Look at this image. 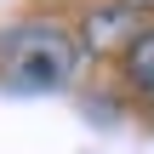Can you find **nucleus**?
<instances>
[{
    "instance_id": "nucleus-1",
    "label": "nucleus",
    "mask_w": 154,
    "mask_h": 154,
    "mask_svg": "<svg viewBox=\"0 0 154 154\" xmlns=\"http://www.w3.org/2000/svg\"><path fill=\"white\" fill-rule=\"evenodd\" d=\"M80 63H86L80 29L63 17H17L0 29V91L23 97L69 91L80 80Z\"/></svg>"
},
{
    "instance_id": "nucleus-2",
    "label": "nucleus",
    "mask_w": 154,
    "mask_h": 154,
    "mask_svg": "<svg viewBox=\"0 0 154 154\" xmlns=\"http://www.w3.org/2000/svg\"><path fill=\"white\" fill-rule=\"evenodd\" d=\"M137 23H143V17H131L120 0H109V6H97V11L80 23V46H86V51H126V46L143 34Z\"/></svg>"
},
{
    "instance_id": "nucleus-3",
    "label": "nucleus",
    "mask_w": 154,
    "mask_h": 154,
    "mask_svg": "<svg viewBox=\"0 0 154 154\" xmlns=\"http://www.w3.org/2000/svg\"><path fill=\"white\" fill-rule=\"evenodd\" d=\"M120 74H126L131 91H149L154 86V29H143V34L120 51Z\"/></svg>"
},
{
    "instance_id": "nucleus-4",
    "label": "nucleus",
    "mask_w": 154,
    "mask_h": 154,
    "mask_svg": "<svg viewBox=\"0 0 154 154\" xmlns=\"http://www.w3.org/2000/svg\"><path fill=\"white\" fill-rule=\"evenodd\" d=\"M120 6H126L131 17H154V0H120Z\"/></svg>"
},
{
    "instance_id": "nucleus-5",
    "label": "nucleus",
    "mask_w": 154,
    "mask_h": 154,
    "mask_svg": "<svg viewBox=\"0 0 154 154\" xmlns=\"http://www.w3.org/2000/svg\"><path fill=\"white\" fill-rule=\"evenodd\" d=\"M137 97H143V114H149V126H154V86H149V91H137Z\"/></svg>"
}]
</instances>
